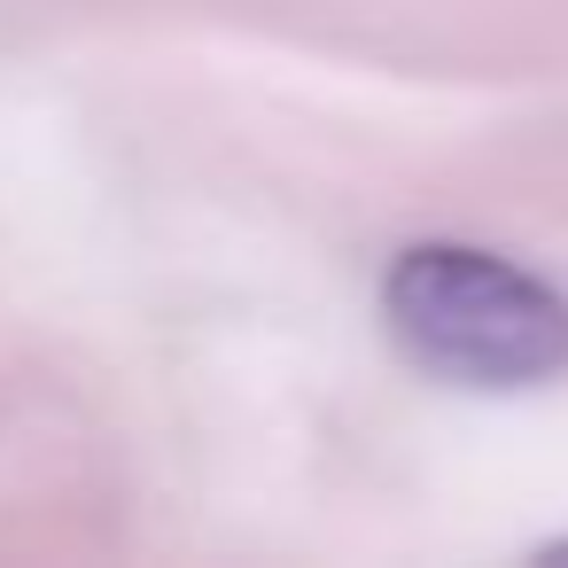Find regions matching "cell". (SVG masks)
Here are the masks:
<instances>
[{
    "label": "cell",
    "mask_w": 568,
    "mask_h": 568,
    "mask_svg": "<svg viewBox=\"0 0 568 568\" xmlns=\"http://www.w3.org/2000/svg\"><path fill=\"white\" fill-rule=\"evenodd\" d=\"M389 335L459 389H529L568 366V296L514 257L420 242L382 281Z\"/></svg>",
    "instance_id": "1"
},
{
    "label": "cell",
    "mask_w": 568,
    "mask_h": 568,
    "mask_svg": "<svg viewBox=\"0 0 568 568\" xmlns=\"http://www.w3.org/2000/svg\"><path fill=\"white\" fill-rule=\"evenodd\" d=\"M545 560H568V537H560V545H545Z\"/></svg>",
    "instance_id": "2"
}]
</instances>
